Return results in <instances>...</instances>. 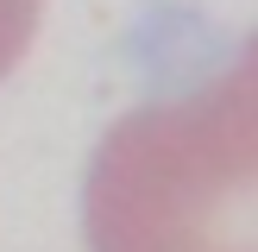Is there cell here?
I'll use <instances>...</instances> for the list:
<instances>
[{
	"instance_id": "cell-1",
	"label": "cell",
	"mask_w": 258,
	"mask_h": 252,
	"mask_svg": "<svg viewBox=\"0 0 258 252\" xmlns=\"http://www.w3.org/2000/svg\"><path fill=\"white\" fill-rule=\"evenodd\" d=\"M82 233L88 252H258V32L196 88L101 133Z\"/></svg>"
},
{
	"instance_id": "cell-2",
	"label": "cell",
	"mask_w": 258,
	"mask_h": 252,
	"mask_svg": "<svg viewBox=\"0 0 258 252\" xmlns=\"http://www.w3.org/2000/svg\"><path fill=\"white\" fill-rule=\"evenodd\" d=\"M38 19H44V0H0V76L32 50Z\"/></svg>"
}]
</instances>
